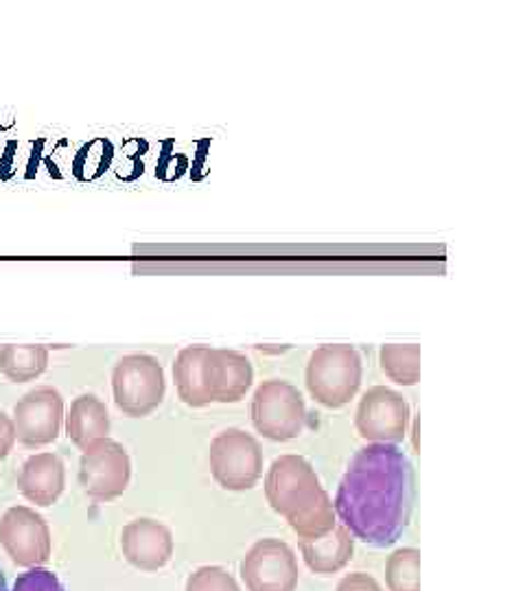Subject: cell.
<instances>
[{
	"label": "cell",
	"instance_id": "cell-1",
	"mask_svg": "<svg viewBox=\"0 0 525 591\" xmlns=\"http://www.w3.org/2000/svg\"><path fill=\"white\" fill-rule=\"evenodd\" d=\"M414 469L397 445L371 442L350 461L333 502L339 524L375 548L395 545L412 517Z\"/></svg>",
	"mask_w": 525,
	"mask_h": 591
},
{
	"label": "cell",
	"instance_id": "cell-2",
	"mask_svg": "<svg viewBox=\"0 0 525 591\" xmlns=\"http://www.w3.org/2000/svg\"><path fill=\"white\" fill-rule=\"evenodd\" d=\"M270 506L283 515L300 539H317L337 526L335 508L320 478L302 456H280L265 478Z\"/></svg>",
	"mask_w": 525,
	"mask_h": 591
},
{
	"label": "cell",
	"instance_id": "cell-3",
	"mask_svg": "<svg viewBox=\"0 0 525 591\" xmlns=\"http://www.w3.org/2000/svg\"><path fill=\"white\" fill-rule=\"evenodd\" d=\"M362 357L350 344H324L309 357L304 381L309 394L328 410H339L355 399L362 386Z\"/></svg>",
	"mask_w": 525,
	"mask_h": 591
},
{
	"label": "cell",
	"instance_id": "cell-4",
	"mask_svg": "<svg viewBox=\"0 0 525 591\" xmlns=\"http://www.w3.org/2000/svg\"><path fill=\"white\" fill-rule=\"evenodd\" d=\"M209 461L215 482L226 491H250L263 476L259 440L239 427H228L213 438Z\"/></svg>",
	"mask_w": 525,
	"mask_h": 591
},
{
	"label": "cell",
	"instance_id": "cell-5",
	"mask_svg": "<svg viewBox=\"0 0 525 591\" xmlns=\"http://www.w3.org/2000/svg\"><path fill=\"white\" fill-rule=\"evenodd\" d=\"M112 392L114 403L123 414L132 418L151 414L160 407L166 392L162 364L145 353L125 355L112 370Z\"/></svg>",
	"mask_w": 525,
	"mask_h": 591
},
{
	"label": "cell",
	"instance_id": "cell-6",
	"mask_svg": "<svg viewBox=\"0 0 525 591\" xmlns=\"http://www.w3.org/2000/svg\"><path fill=\"white\" fill-rule=\"evenodd\" d=\"M250 414L257 431L276 442L298 438L307 423L304 397L283 379L263 381L254 390Z\"/></svg>",
	"mask_w": 525,
	"mask_h": 591
},
{
	"label": "cell",
	"instance_id": "cell-7",
	"mask_svg": "<svg viewBox=\"0 0 525 591\" xmlns=\"http://www.w3.org/2000/svg\"><path fill=\"white\" fill-rule=\"evenodd\" d=\"M132 480V461L121 442L112 438L95 440L82 454L79 485L97 502L121 498Z\"/></svg>",
	"mask_w": 525,
	"mask_h": 591
},
{
	"label": "cell",
	"instance_id": "cell-8",
	"mask_svg": "<svg viewBox=\"0 0 525 591\" xmlns=\"http://www.w3.org/2000/svg\"><path fill=\"white\" fill-rule=\"evenodd\" d=\"M355 427L360 436L368 442L397 445V442L405 440L408 436L410 403L397 390L375 386L360 401Z\"/></svg>",
	"mask_w": 525,
	"mask_h": 591
},
{
	"label": "cell",
	"instance_id": "cell-9",
	"mask_svg": "<svg viewBox=\"0 0 525 591\" xmlns=\"http://www.w3.org/2000/svg\"><path fill=\"white\" fill-rule=\"evenodd\" d=\"M0 543L21 567H42L53 552L49 524L29 506H14L0 521Z\"/></svg>",
	"mask_w": 525,
	"mask_h": 591
},
{
	"label": "cell",
	"instance_id": "cell-10",
	"mask_svg": "<svg viewBox=\"0 0 525 591\" xmlns=\"http://www.w3.org/2000/svg\"><path fill=\"white\" fill-rule=\"evenodd\" d=\"M241 578L248 591H296L300 578L296 554L280 539H261L241 561Z\"/></svg>",
	"mask_w": 525,
	"mask_h": 591
},
{
	"label": "cell",
	"instance_id": "cell-11",
	"mask_svg": "<svg viewBox=\"0 0 525 591\" xmlns=\"http://www.w3.org/2000/svg\"><path fill=\"white\" fill-rule=\"evenodd\" d=\"M64 397L51 386L27 392L14 407L16 440L25 448H45L58 440L64 425Z\"/></svg>",
	"mask_w": 525,
	"mask_h": 591
},
{
	"label": "cell",
	"instance_id": "cell-12",
	"mask_svg": "<svg viewBox=\"0 0 525 591\" xmlns=\"http://www.w3.org/2000/svg\"><path fill=\"white\" fill-rule=\"evenodd\" d=\"M121 550L136 569L158 571L173 556V535L164 524L140 517L123 528Z\"/></svg>",
	"mask_w": 525,
	"mask_h": 591
},
{
	"label": "cell",
	"instance_id": "cell-13",
	"mask_svg": "<svg viewBox=\"0 0 525 591\" xmlns=\"http://www.w3.org/2000/svg\"><path fill=\"white\" fill-rule=\"evenodd\" d=\"M254 381V368L250 360L230 349H211L207 362L209 394L217 403L241 401Z\"/></svg>",
	"mask_w": 525,
	"mask_h": 591
},
{
	"label": "cell",
	"instance_id": "cell-14",
	"mask_svg": "<svg viewBox=\"0 0 525 591\" xmlns=\"http://www.w3.org/2000/svg\"><path fill=\"white\" fill-rule=\"evenodd\" d=\"M21 493L36 506H53L66 487V467L55 454H36L25 461L18 476Z\"/></svg>",
	"mask_w": 525,
	"mask_h": 591
},
{
	"label": "cell",
	"instance_id": "cell-15",
	"mask_svg": "<svg viewBox=\"0 0 525 591\" xmlns=\"http://www.w3.org/2000/svg\"><path fill=\"white\" fill-rule=\"evenodd\" d=\"M300 552L307 567L315 574H335L343 569L355 554V537L341 524L317 539H300Z\"/></svg>",
	"mask_w": 525,
	"mask_h": 591
},
{
	"label": "cell",
	"instance_id": "cell-16",
	"mask_svg": "<svg viewBox=\"0 0 525 591\" xmlns=\"http://www.w3.org/2000/svg\"><path fill=\"white\" fill-rule=\"evenodd\" d=\"M211 347L204 344H193L185 347L178 357H175L173 364V379L175 388H178V397L183 403L189 407H204L213 403L209 394V383H207V362H209Z\"/></svg>",
	"mask_w": 525,
	"mask_h": 591
},
{
	"label": "cell",
	"instance_id": "cell-17",
	"mask_svg": "<svg viewBox=\"0 0 525 591\" xmlns=\"http://www.w3.org/2000/svg\"><path fill=\"white\" fill-rule=\"evenodd\" d=\"M66 433L79 450H86L95 440L108 438L110 414L105 403L95 394H79L73 399L66 414Z\"/></svg>",
	"mask_w": 525,
	"mask_h": 591
},
{
	"label": "cell",
	"instance_id": "cell-18",
	"mask_svg": "<svg viewBox=\"0 0 525 591\" xmlns=\"http://www.w3.org/2000/svg\"><path fill=\"white\" fill-rule=\"evenodd\" d=\"M49 366V349L40 344H8L0 349V373L14 383L38 379Z\"/></svg>",
	"mask_w": 525,
	"mask_h": 591
},
{
	"label": "cell",
	"instance_id": "cell-19",
	"mask_svg": "<svg viewBox=\"0 0 525 591\" xmlns=\"http://www.w3.org/2000/svg\"><path fill=\"white\" fill-rule=\"evenodd\" d=\"M382 370L401 386H416L421 379V347L418 344H386L379 351Z\"/></svg>",
	"mask_w": 525,
	"mask_h": 591
},
{
	"label": "cell",
	"instance_id": "cell-20",
	"mask_svg": "<svg viewBox=\"0 0 525 591\" xmlns=\"http://www.w3.org/2000/svg\"><path fill=\"white\" fill-rule=\"evenodd\" d=\"M421 552L416 548L397 550L386 565L390 591H421Z\"/></svg>",
	"mask_w": 525,
	"mask_h": 591
},
{
	"label": "cell",
	"instance_id": "cell-21",
	"mask_svg": "<svg viewBox=\"0 0 525 591\" xmlns=\"http://www.w3.org/2000/svg\"><path fill=\"white\" fill-rule=\"evenodd\" d=\"M187 591H241V589L228 569L207 565L189 576Z\"/></svg>",
	"mask_w": 525,
	"mask_h": 591
},
{
	"label": "cell",
	"instance_id": "cell-22",
	"mask_svg": "<svg viewBox=\"0 0 525 591\" xmlns=\"http://www.w3.org/2000/svg\"><path fill=\"white\" fill-rule=\"evenodd\" d=\"M12 591H66L60 576L47 567H32L21 574Z\"/></svg>",
	"mask_w": 525,
	"mask_h": 591
},
{
	"label": "cell",
	"instance_id": "cell-23",
	"mask_svg": "<svg viewBox=\"0 0 525 591\" xmlns=\"http://www.w3.org/2000/svg\"><path fill=\"white\" fill-rule=\"evenodd\" d=\"M337 591H384V589H382V584L371 574H366V571H353V574H348L339 582Z\"/></svg>",
	"mask_w": 525,
	"mask_h": 591
},
{
	"label": "cell",
	"instance_id": "cell-24",
	"mask_svg": "<svg viewBox=\"0 0 525 591\" xmlns=\"http://www.w3.org/2000/svg\"><path fill=\"white\" fill-rule=\"evenodd\" d=\"M16 442V429L12 416H8L3 410H0V461H5Z\"/></svg>",
	"mask_w": 525,
	"mask_h": 591
},
{
	"label": "cell",
	"instance_id": "cell-25",
	"mask_svg": "<svg viewBox=\"0 0 525 591\" xmlns=\"http://www.w3.org/2000/svg\"><path fill=\"white\" fill-rule=\"evenodd\" d=\"M0 591H10V589H8V578H5L3 569H0Z\"/></svg>",
	"mask_w": 525,
	"mask_h": 591
}]
</instances>
